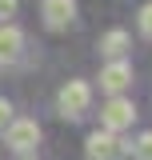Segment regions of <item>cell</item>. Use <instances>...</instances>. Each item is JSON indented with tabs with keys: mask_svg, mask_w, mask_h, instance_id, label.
I'll return each instance as SVG.
<instances>
[{
	"mask_svg": "<svg viewBox=\"0 0 152 160\" xmlns=\"http://www.w3.org/2000/svg\"><path fill=\"white\" fill-rule=\"evenodd\" d=\"M56 104H60V116L64 120H80L88 112V104H92V88H88L84 80H68V84L60 88Z\"/></svg>",
	"mask_w": 152,
	"mask_h": 160,
	"instance_id": "cell-1",
	"label": "cell"
},
{
	"mask_svg": "<svg viewBox=\"0 0 152 160\" xmlns=\"http://www.w3.org/2000/svg\"><path fill=\"white\" fill-rule=\"evenodd\" d=\"M132 120H136V104L128 96H108V104L100 108V124L104 128H112V132H124V128H132Z\"/></svg>",
	"mask_w": 152,
	"mask_h": 160,
	"instance_id": "cell-2",
	"label": "cell"
},
{
	"mask_svg": "<svg viewBox=\"0 0 152 160\" xmlns=\"http://www.w3.org/2000/svg\"><path fill=\"white\" fill-rule=\"evenodd\" d=\"M36 140H40V124H36V120H16V116L8 120V128H4V144H8L12 152H20V156L32 152Z\"/></svg>",
	"mask_w": 152,
	"mask_h": 160,
	"instance_id": "cell-3",
	"label": "cell"
},
{
	"mask_svg": "<svg viewBox=\"0 0 152 160\" xmlns=\"http://www.w3.org/2000/svg\"><path fill=\"white\" fill-rule=\"evenodd\" d=\"M124 148H128V144H120V136H116L112 128H96L92 136L84 140V156L88 160H116Z\"/></svg>",
	"mask_w": 152,
	"mask_h": 160,
	"instance_id": "cell-4",
	"label": "cell"
},
{
	"mask_svg": "<svg viewBox=\"0 0 152 160\" xmlns=\"http://www.w3.org/2000/svg\"><path fill=\"white\" fill-rule=\"evenodd\" d=\"M128 84H132V64H128V60H120V56H116L112 64H108V68L100 72V88H104L108 96H116V92H124Z\"/></svg>",
	"mask_w": 152,
	"mask_h": 160,
	"instance_id": "cell-5",
	"label": "cell"
},
{
	"mask_svg": "<svg viewBox=\"0 0 152 160\" xmlns=\"http://www.w3.org/2000/svg\"><path fill=\"white\" fill-rule=\"evenodd\" d=\"M24 52V32H20L12 20L0 24V64H16Z\"/></svg>",
	"mask_w": 152,
	"mask_h": 160,
	"instance_id": "cell-6",
	"label": "cell"
},
{
	"mask_svg": "<svg viewBox=\"0 0 152 160\" xmlns=\"http://www.w3.org/2000/svg\"><path fill=\"white\" fill-rule=\"evenodd\" d=\"M40 16H44V24H48L52 32H60V28H68V24H72V16H76V0H44Z\"/></svg>",
	"mask_w": 152,
	"mask_h": 160,
	"instance_id": "cell-7",
	"label": "cell"
},
{
	"mask_svg": "<svg viewBox=\"0 0 152 160\" xmlns=\"http://www.w3.org/2000/svg\"><path fill=\"white\" fill-rule=\"evenodd\" d=\"M128 44H132V36H128L124 28H112V32H104V36H100V56L116 60V56H124V52H128Z\"/></svg>",
	"mask_w": 152,
	"mask_h": 160,
	"instance_id": "cell-8",
	"label": "cell"
},
{
	"mask_svg": "<svg viewBox=\"0 0 152 160\" xmlns=\"http://www.w3.org/2000/svg\"><path fill=\"white\" fill-rule=\"evenodd\" d=\"M132 152H136V160H152V132H140V140L132 144Z\"/></svg>",
	"mask_w": 152,
	"mask_h": 160,
	"instance_id": "cell-9",
	"label": "cell"
},
{
	"mask_svg": "<svg viewBox=\"0 0 152 160\" xmlns=\"http://www.w3.org/2000/svg\"><path fill=\"white\" fill-rule=\"evenodd\" d=\"M136 24H140V36H144V40H152V4H144V8H140Z\"/></svg>",
	"mask_w": 152,
	"mask_h": 160,
	"instance_id": "cell-10",
	"label": "cell"
},
{
	"mask_svg": "<svg viewBox=\"0 0 152 160\" xmlns=\"http://www.w3.org/2000/svg\"><path fill=\"white\" fill-rule=\"evenodd\" d=\"M16 4H20V0H0V24L16 16Z\"/></svg>",
	"mask_w": 152,
	"mask_h": 160,
	"instance_id": "cell-11",
	"label": "cell"
},
{
	"mask_svg": "<svg viewBox=\"0 0 152 160\" xmlns=\"http://www.w3.org/2000/svg\"><path fill=\"white\" fill-rule=\"evenodd\" d=\"M8 120H12V104H8V100L0 96V132L8 128Z\"/></svg>",
	"mask_w": 152,
	"mask_h": 160,
	"instance_id": "cell-12",
	"label": "cell"
}]
</instances>
